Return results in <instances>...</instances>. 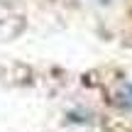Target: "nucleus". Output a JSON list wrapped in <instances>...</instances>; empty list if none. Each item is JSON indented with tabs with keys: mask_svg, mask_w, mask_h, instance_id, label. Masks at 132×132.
Listing matches in <instances>:
<instances>
[{
	"mask_svg": "<svg viewBox=\"0 0 132 132\" xmlns=\"http://www.w3.org/2000/svg\"><path fill=\"white\" fill-rule=\"evenodd\" d=\"M122 100H125V105H127V108L132 110V83L127 86V88H125V93H122Z\"/></svg>",
	"mask_w": 132,
	"mask_h": 132,
	"instance_id": "f257e3e1",
	"label": "nucleus"
}]
</instances>
